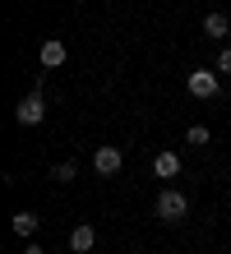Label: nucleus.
<instances>
[{
	"label": "nucleus",
	"instance_id": "9",
	"mask_svg": "<svg viewBox=\"0 0 231 254\" xmlns=\"http://www.w3.org/2000/svg\"><path fill=\"white\" fill-rule=\"evenodd\" d=\"M204 33H208V37H227V33H231V19H227L222 9H213V14H204Z\"/></svg>",
	"mask_w": 231,
	"mask_h": 254
},
{
	"label": "nucleus",
	"instance_id": "1",
	"mask_svg": "<svg viewBox=\"0 0 231 254\" xmlns=\"http://www.w3.org/2000/svg\"><path fill=\"white\" fill-rule=\"evenodd\" d=\"M153 213H157V222H185L190 217V194L185 190H176V185H166V190H157V203H153Z\"/></svg>",
	"mask_w": 231,
	"mask_h": 254
},
{
	"label": "nucleus",
	"instance_id": "2",
	"mask_svg": "<svg viewBox=\"0 0 231 254\" xmlns=\"http://www.w3.org/2000/svg\"><path fill=\"white\" fill-rule=\"evenodd\" d=\"M185 88H190V97L213 102L222 93V79H218V69H190V74H185Z\"/></svg>",
	"mask_w": 231,
	"mask_h": 254
},
{
	"label": "nucleus",
	"instance_id": "3",
	"mask_svg": "<svg viewBox=\"0 0 231 254\" xmlns=\"http://www.w3.org/2000/svg\"><path fill=\"white\" fill-rule=\"evenodd\" d=\"M14 121H19V125H42V121H46V97L37 93V88H33L28 97H19V107H14Z\"/></svg>",
	"mask_w": 231,
	"mask_h": 254
},
{
	"label": "nucleus",
	"instance_id": "7",
	"mask_svg": "<svg viewBox=\"0 0 231 254\" xmlns=\"http://www.w3.org/2000/svg\"><path fill=\"white\" fill-rule=\"evenodd\" d=\"M92 245H97V231H92V222H79V227L70 231V250H74V254H88Z\"/></svg>",
	"mask_w": 231,
	"mask_h": 254
},
{
	"label": "nucleus",
	"instance_id": "5",
	"mask_svg": "<svg viewBox=\"0 0 231 254\" xmlns=\"http://www.w3.org/2000/svg\"><path fill=\"white\" fill-rule=\"evenodd\" d=\"M65 42H60V37H46L42 42V51H37V61H42V69H60V65H65Z\"/></svg>",
	"mask_w": 231,
	"mask_h": 254
},
{
	"label": "nucleus",
	"instance_id": "6",
	"mask_svg": "<svg viewBox=\"0 0 231 254\" xmlns=\"http://www.w3.org/2000/svg\"><path fill=\"white\" fill-rule=\"evenodd\" d=\"M153 171H157V181H176L180 176V153L176 148H162V153L153 157Z\"/></svg>",
	"mask_w": 231,
	"mask_h": 254
},
{
	"label": "nucleus",
	"instance_id": "10",
	"mask_svg": "<svg viewBox=\"0 0 231 254\" xmlns=\"http://www.w3.org/2000/svg\"><path fill=\"white\" fill-rule=\"evenodd\" d=\"M74 176H79V162H70V157H65V162H56V167H51V181H60V185H70Z\"/></svg>",
	"mask_w": 231,
	"mask_h": 254
},
{
	"label": "nucleus",
	"instance_id": "11",
	"mask_svg": "<svg viewBox=\"0 0 231 254\" xmlns=\"http://www.w3.org/2000/svg\"><path fill=\"white\" fill-rule=\"evenodd\" d=\"M185 143H190V148H208V143H213L208 125H190V129H185Z\"/></svg>",
	"mask_w": 231,
	"mask_h": 254
},
{
	"label": "nucleus",
	"instance_id": "8",
	"mask_svg": "<svg viewBox=\"0 0 231 254\" xmlns=\"http://www.w3.org/2000/svg\"><path fill=\"white\" fill-rule=\"evenodd\" d=\"M9 227H14V236L33 241V236H37V227H42V217L33 213V208H23V213H14V222H9Z\"/></svg>",
	"mask_w": 231,
	"mask_h": 254
},
{
	"label": "nucleus",
	"instance_id": "13",
	"mask_svg": "<svg viewBox=\"0 0 231 254\" xmlns=\"http://www.w3.org/2000/svg\"><path fill=\"white\" fill-rule=\"evenodd\" d=\"M23 254H46V250H42V245H33V241H28V245H23Z\"/></svg>",
	"mask_w": 231,
	"mask_h": 254
},
{
	"label": "nucleus",
	"instance_id": "4",
	"mask_svg": "<svg viewBox=\"0 0 231 254\" xmlns=\"http://www.w3.org/2000/svg\"><path fill=\"white\" fill-rule=\"evenodd\" d=\"M120 167H125V153H120V148L102 143L97 153H92V171L97 176H120Z\"/></svg>",
	"mask_w": 231,
	"mask_h": 254
},
{
	"label": "nucleus",
	"instance_id": "12",
	"mask_svg": "<svg viewBox=\"0 0 231 254\" xmlns=\"http://www.w3.org/2000/svg\"><path fill=\"white\" fill-rule=\"evenodd\" d=\"M213 69H218V74H231V47L218 51V65H213Z\"/></svg>",
	"mask_w": 231,
	"mask_h": 254
}]
</instances>
